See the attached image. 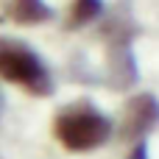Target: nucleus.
Returning a JSON list of instances; mask_svg holds the SVG:
<instances>
[{
    "label": "nucleus",
    "instance_id": "1",
    "mask_svg": "<svg viewBox=\"0 0 159 159\" xmlns=\"http://www.w3.org/2000/svg\"><path fill=\"white\" fill-rule=\"evenodd\" d=\"M140 31L143 28L134 20L129 0H120L109 14L103 11L98 28V36L103 42V73H98V84L126 92L140 81V64L134 56V39Z\"/></svg>",
    "mask_w": 159,
    "mask_h": 159
},
{
    "label": "nucleus",
    "instance_id": "2",
    "mask_svg": "<svg viewBox=\"0 0 159 159\" xmlns=\"http://www.w3.org/2000/svg\"><path fill=\"white\" fill-rule=\"evenodd\" d=\"M53 134H56V140L61 143L64 151H70V154H89L95 148H103L112 140L115 123L92 101H73V103H64L56 112Z\"/></svg>",
    "mask_w": 159,
    "mask_h": 159
},
{
    "label": "nucleus",
    "instance_id": "3",
    "mask_svg": "<svg viewBox=\"0 0 159 159\" xmlns=\"http://www.w3.org/2000/svg\"><path fill=\"white\" fill-rule=\"evenodd\" d=\"M0 78L17 84L34 98H48L56 87L48 61L36 53L34 45L17 36H0Z\"/></svg>",
    "mask_w": 159,
    "mask_h": 159
},
{
    "label": "nucleus",
    "instance_id": "4",
    "mask_svg": "<svg viewBox=\"0 0 159 159\" xmlns=\"http://www.w3.org/2000/svg\"><path fill=\"white\" fill-rule=\"evenodd\" d=\"M159 126V101L154 92H137L126 101L117 137L123 143H143Z\"/></svg>",
    "mask_w": 159,
    "mask_h": 159
},
{
    "label": "nucleus",
    "instance_id": "5",
    "mask_svg": "<svg viewBox=\"0 0 159 159\" xmlns=\"http://www.w3.org/2000/svg\"><path fill=\"white\" fill-rule=\"evenodd\" d=\"M6 14L17 25H42V22L53 20V8L45 0H11Z\"/></svg>",
    "mask_w": 159,
    "mask_h": 159
},
{
    "label": "nucleus",
    "instance_id": "6",
    "mask_svg": "<svg viewBox=\"0 0 159 159\" xmlns=\"http://www.w3.org/2000/svg\"><path fill=\"white\" fill-rule=\"evenodd\" d=\"M106 11V3L103 0H73L70 3V11H67V22L64 28L67 31H78L84 25H92L103 17Z\"/></svg>",
    "mask_w": 159,
    "mask_h": 159
},
{
    "label": "nucleus",
    "instance_id": "7",
    "mask_svg": "<svg viewBox=\"0 0 159 159\" xmlns=\"http://www.w3.org/2000/svg\"><path fill=\"white\" fill-rule=\"evenodd\" d=\"M126 159H151V154H148V143H145V140H143V143H137Z\"/></svg>",
    "mask_w": 159,
    "mask_h": 159
},
{
    "label": "nucleus",
    "instance_id": "8",
    "mask_svg": "<svg viewBox=\"0 0 159 159\" xmlns=\"http://www.w3.org/2000/svg\"><path fill=\"white\" fill-rule=\"evenodd\" d=\"M3 112H6V92H3V87H0V117H3Z\"/></svg>",
    "mask_w": 159,
    "mask_h": 159
}]
</instances>
